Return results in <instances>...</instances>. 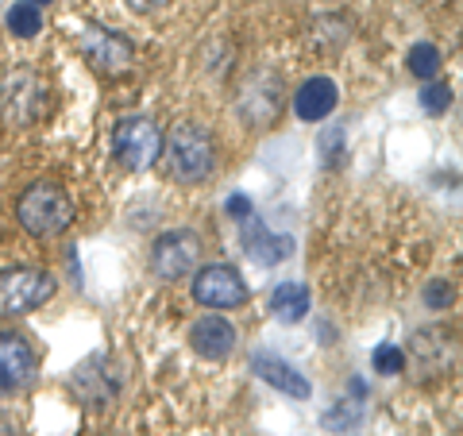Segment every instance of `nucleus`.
Here are the masks:
<instances>
[{"instance_id": "f257e3e1", "label": "nucleus", "mask_w": 463, "mask_h": 436, "mask_svg": "<svg viewBox=\"0 0 463 436\" xmlns=\"http://www.w3.org/2000/svg\"><path fill=\"white\" fill-rule=\"evenodd\" d=\"M74 201L62 185L54 182H35L27 185L16 201V221L24 232H32L39 240H51V236H62V232L74 224Z\"/></svg>"}, {"instance_id": "f03ea898", "label": "nucleus", "mask_w": 463, "mask_h": 436, "mask_svg": "<svg viewBox=\"0 0 463 436\" xmlns=\"http://www.w3.org/2000/svg\"><path fill=\"white\" fill-rule=\"evenodd\" d=\"M166 155H170V174L178 178L182 185H197L205 182L213 166H216V147H213V136L205 132L201 124L185 120L170 132L166 139Z\"/></svg>"}, {"instance_id": "7ed1b4c3", "label": "nucleus", "mask_w": 463, "mask_h": 436, "mask_svg": "<svg viewBox=\"0 0 463 436\" xmlns=\"http://www.w3.org/2000/svg\"><path fill=\"white\" fill-rule=\"evenodd\" d=\"M47 105H51L47 78L32 66L12 70V74L5 78V85H0V112H5V120L16 124V128L35 124L39 116L47 112Z\"/></svg>"}, {"instance_id": "20e7f679", "label": "nucleus", "mask_w": 463, "mask_h": 436, "mask_svg": "<svg viewBox=\"0 0 463 436\" xmlns=\"http://www.w3.org/2000/svg\"><path fill=\"white\" fill-rule=\"evenodd\" d=\"M112 155L132 174L147 170L158 163V155H163V132H158L147 116H128L112 132Z\"/></svg>"}, {"instance_id": "39448f33", "label": "nucleus", "mask_w": 463, "mask_h": 436, "mask_svg": "<svg viewBox=\"0 0 463 436\" xmlns=\"http://www.w3.org/2000/svg\"><path fill=\"white\" fill-rule=\"evenodd\" d=\"M197 259H201V236L190 228L163 232L151 247V270L163 282H178V279H185V274H194Z\"/></svg>"}, {"instance_id": "423d86ee", "label": "nucleus", "mask_w": 463, "mask_h": 436, "mask_svg": "<svg viewBox=\"0 0 463 436\" xmlns=\"http://www.w3.org/2000/svg\"><path fill=\"white\" fill-rule=\"evenodd\" d=\"M54 298V279L32 267H16L0 274V309L5 313H32L39 305H47Z\"/></svg>"}, {"instance_id": "0eeeda50", "label": "nucleus", "mask_w": 463, "mask_h": 436, "mask_svg": "<svg viewBox=\"0 0 463 436\" xmlns=\"http://www.w3.org/2000/svg\"><path fill=\"white\" fill-rule=\"evenodd\" d=\"M78 47L100 74H124V70L136 62L132 43H128L120 32H109V27H97V24L78 27Z\"/></svg>"}, {"instance_id": "6e6552de", "label": "nucleus", "mask_w": 463, "mask_h": 436, "mask_svg": "<svg viewBox=\"0 0 463 436\" xmlns=\"http://www.w3.org/2000/svg\"><path fill=\"white\" fill-rule=\"evenodd\" d=\"M194 298L209 309H236V305L248 301V282L240 279V270L213 263L194 274Z\"/></svg>"}, {"instance_id": "1a4fd4ad", "label": "nucleus", "mask_w": 463, "mask_h": 436, "mask_svg": "<svg viewBox=\"0 0 463 436\" xmlns=\"http://www.w3.org/2000/svg\"><path fill=\"white\" fill-rule=\"evenodd\" d=\"M35 371H39V359L27 347V340L0 332V394H16V390L32 386Z\"/></svg>"}, {"instance_id": "9d476101", "label": "nucleus", "mask_w": 463, "mask_h": 436, "mask_svg": "<svg viewBox=\"0 0 463 436\" xmlns=\"http://www.w3.org/2000/svg\"><path fill=\"white\" fill-rule=\"evenodd\" d=\"M190 344H194L197 355L224 359V355H232V347H236V328H232L224 317H201V321L190 328Z\"/></svg>"}, {"instance_id": "9b49d317", "label": "nucleus", "mask_w": 463, "mask_h": 436, "mask_svg": "<svg viewBox=\"0 0 463 436\" xmlns=\"http://www.w3.org/2000/svg\"><path fill=\"white\" fill-rule=\"evenodd\" d=\"M243 247H248V255L255 259V263H263V267H274V263H282V259L294 251V240L289 236H274V232L267 224H259V221H243Z\"/></svg>"}, {"instance_id": "f8f14e48", "label": "nucleus", "mask_w": 463, "mask_h": 436, "mask_svg": "<svg viewBox=\"0 0 463 436\" xmlns=\"http://www.w3.org/2000/svg\"><path fill=\"white\" fill-rule=\"evenodd\" d=\"M251 367H255V374H259L263 383H270L274 390H282V394L298 398V402H306V398L313 394V386H309L306 374H298V371L289 367V363H282L279 355H255Z\"/></svg>"}, {"instance_id": "ddd939ff", "label": "nucleus", "mask_w": 463, "mask_h": 436, "mask_svg": "<svg viewBox=\"0 0 463 436\" xmlns=\"http://www.w3.org/2000/svg\"><path fill=\"white\" fill-rule=\"evenodd\" d=\"M336 85H332L328 78H309L301 90L294 93V112L301 116V120H325V116L336 109Z\"/></svg>"}, {"instance_id": "4468645a", "label": "nucleus", "mask_w": 463, "mask_h": 436, "mask_svg": "<svg viewBox=\"0 0 463 436\" xmlns=\"http://www.w3.org/2000/svg\"><path fill=\"white\" fill-rule=\"evenodd\" d=\"M270 313H274V321H282V325L306 321V313H309V289L301 286V282H282L270 294Z\"/></svg>"}, {"instance_id": "2eb2a0df", "label": "nucleus", "mask_w": 463, "mask_h": 436, "mask_svg": "<svg viewBox=\"0 0 463 436\" xmlns=\"http://www.w3.org/2000/svg\"><path fill=\"white\" fill-rule=\"evenodd\" d=\"M8 27H12V35H20V39H35L43 32L39 5H32V0H20V5H12L8 8Z\"/></svg>"}, {"instance_id": "dca6fc26", "label": "nucleus", "mask_w": 463, "mask_h": 436, "mask_svg": "<svg viewBox=\"0 0 463 436\" xmlns=\"http://www.w3.org/2000/svg\"><path fill=\"white\" fill-rule=\"evenodd\" d=\"M410 70L421 81H432L440 74V51L437 47H429V43H421V47H413L410 51Z\"/></svg>"}, {"instance_id": "f3484780", "label": "nucleus", "mask_w": 463, "mask_h": 436, "mask_svg": "<svg viewBox=\"0 0 463 436\" xmlns=\"http://www.w3.org/2000/svg\"><path fill=\"white\" fill-rule=\"evenodd\" d=\"M374 367H379L383 374H402L405 371V355L398 352V347L383 344V347H374Z\"/></svg>"}, {"instance_id": "a211bd4d", "label": "nucleus", "mask_w": 463, "mask_h": 436, "mask_svg": "<svg viewBox=\"0 0 463 436\" xmlns=\"http://www.w3.org/2000/svg\"><path fill=\"white\" fill-rule=\"evenodd\" d=\"M421 105L429 109V112H444L448 105H452V90H448V85H429V90L421 93Z\"/></svg>"}, {"instance_id": "6ab92c4d", "label": "nucleus", "mask_w": 463, "mask_h": 436, "mask_svg": "<svg viewBox=\"0 0 463 436\" xmlns=\"http://www.w3.org/2000/svg\"><path fill=\"white\" fill-rule=\"evenodd\" d=\"M425 298H429L432 309H444V305L452 301V286H448V282H432V286L425 289Z\"/></svg>"}, {"instance_id": "aec40b11", "label": "nucleus", "mask_w": 463, "mask_h": 436, "mask_svg": "<svg viewBox=\"0 0 463 436\" xmlns=\"http://www.w3.org/2000/svg\"><path fill=\"white\" fill-rule=\"evenodd\" d=\"M228 213L236 216V221H248V216H251V201L243 197V194H232L228 197Z\"/></svg>"}, {"instance_id": "412c9836", "label": "nucleus", "mask_w": 463, "mask_h": 436, "mask_svg": "<svg viewBox=\"0 0 463 436\" xmlns=\"http://www.w3.org/2000/svg\"><path fill=\"white\" fill-rule=\"evenodd\" d=\"M32 5H51V0H32Z\"/></svg>"}]
</instances>
